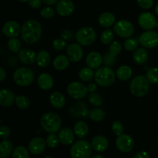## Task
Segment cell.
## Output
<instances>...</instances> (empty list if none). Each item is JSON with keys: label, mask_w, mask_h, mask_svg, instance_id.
I'll list each match as a JSON object with an SVG mask.
<instances>
[{"label": "cell", "mask_w": 158, "mask_h": 158, "mask_svg": "<svg viewBox=\"0 0 158 158\" xmlns=\"http://www.w3.org/2000/svg\"><path fill=\"white\" fill-rule=\"evenodd\" d=\"M42 1L44 4L48 5V6H52V5H55L56 3L58 2L59 0H42Z\"/></svg>", "instance_id": "cell-53"}, {"label": "cell", "mask_w": 158, "mask_h": 158, "mask_svg": "<svg viewBox=\"0 0 158 158\" xmlns=\"http://www.w3.org/2000/svg\"><path fill=\"white\" fill-rule=\"evenodd\" d=\"M46 144L49 148H55L56 147L58 146L59 142H60V139H59L58 136L56 135L55 134H49L46 137Z\"/></svg>", "instance_id": "cell-40"}, {"label": "cell", "mask_w": 158, "mask_h": 158, "mask_svg": "<svg viewBox=\"0 0 158 158\" xmlns=\"http://www.w3.org/2000/svg\"><path fill=\"white\" fill-rule=\"evenodd\" d=\"M52 47L56 49V50H63L64 49H66L67 47V43L65 40H63V38H58L56 39L52 42Z\"/></svg>", "instance_id": "cell-43"}, {"label": "cell", "mask_w": 158, "mask_h": 158, "mask_svg": "<svg viewBox=\"0 0 158 158\" xmlns=\"http://www.w3.org/2000/svg\"><path fill=\"white\" fill-rule=\"evenodd\" d=\"M114 38V31L110 29H105L100 35V41L103 45L110 44Z\"/></svg>", "instance_id": "cell-33"}, {"label": "cell", "mask_w": 158, "mask_h": 158, "mask_svg": "<svg viewBox=\"0 0 158 158\" xmlns=\"http://www.w3.org/2000/svg\"><path fill=\"white\" fill-rule=\"evenodd\" d=\"M94 79L97 85L103 87H107L114 83L116 74L110 67L103 66L97 69L94 73Z\"/></svg>", "instance_id": "cell-4"}, {"label": "cell", "mask_w": 158, "mask_h": 158, "mask_svg": "<svg viewBox=\"0 0 158 158\" xmlns=\"http://www.w3.org/2000/svg\"><path fill=\"white\" fill-rule=\"evenodd\" d=\"M133 75V70L130 66H127V65H123V66H120L118 69H117L116 72V76L117 78L122 81H126L129 79L131 78Z\"/></svg>", "instance_id": "cell-28"}, {"label": "cell", "mask_w": 158, "mask_h": 158, "mask_svg": "<svg viewBox=\"0 0 158 158\" xmlns=\"http://www.w3.org/2000/svg\"><path fill=\"white\" fill-rule=\"evenodd\" d=\"M21 37L27 44H34L39 41L42 35V26L35 19H29L23 25Z\"/></svg>", "instance_id": "cell-1"}, {"label": "cell", "mask_w": 158, "mask_h": 158, "mask_svg": "<svg viewBox=\"0 0 158 158\" xmlns=\"http://www.w3.org/2000/svg\"><path fill=\"white\" fill-rule=\"evenodd\" d=\"M139 6L143 9H149L154 5V0H137Z\"/></svg>", "instance_id": "cell-47"}, {"label": "cell", "mask_w": 158, "mask_h": 158, "mask_svg": "<svg viewBox=\"0 0 158 158\" xmlns=\"http://www.w3.org/2000/svg\"><path fill=\"white\" fill-rule=\"evenodd\" d=\"M155 12H156V14L158 15V2L157 4V6H156V8H155Z\"/></svg>", "instance_id": "cell-55"}, {"label": "cell", "mask_w": 158, "mask_h": 158, "mask_svg": "<svg viewBox=\"0 0 158 158\" xmlns=\"http://www.w3.org/2000/svg\"><path fill=\"white\" fill-rule=\"evenodd\" d=\"M140 42L135 38H128L123 43V47L127 51H135L138 48Z\"/></svg>", "instance_id": "cell-38"}, {"label": "cell", "mask_w": 158, "mask_h": 158, "mask_svg": "<svg viewBox=\"0 0 158 158\" xmlns=\"http://www.w3.org/2000/svg\"><path fill=\"white\" fill-rule=\"evenodd\" d=\"M18 57L22 63L26 65L32 64L36 61V54L30 49H23L19 52Z\"/></svg>", "instance_id": "cell-19"}, {"label": "cell", "mask_w": 158, "mask_h": 158, "mask_svg": "<svg viewBox=\"0 0 158 158\" xmlns=\"http://www.w3.org/2000/svg\"><path fill=\"white\" fill-rule=\"evenodd\" d=\"M69 59L67 56L59 55L54 59L53 66L56 69L59 71H62L68 68L69 65Z\"/></svg>", "instance_id": "cell-26"}, {"label": "cell", "mask_w": 158, "mask_h": 158, "mask_svg": "<svg viewBox=\"0 0 158 158\" xmlns=\"http://www.w3.org/2000/svg\"><path fill=\"white\" fill-rule=\"evenodd\" d=\"M94 73L93 69H91L90 67H83L79 72V77L80 78V80L83 82H88L90 81L93 79V77H94Z\"/></svg>", "instance_id": "cell-32"}, {"label": "cell", "mask_w": 158, "mask_h": 158, "mask_svg": "<svg viewBox=\"0 0 158 158\" xmlns=\"http://www.w3.org/2000/svg\"><path fill=\"white\" fill-rule=\"evenodd\" d=\"M37 65L40 67H46L50 63V56L46 50H41L37 53L36 61Z\"/></svg>", "instance_id": "cell-30"}, {"label": "cell", "mask_w": 158, "mask_h": 158, "mask_svg": "<svg viewBox=\"0 0 158 158\" xmlns=\"http://www.w3.org/2000/svg\"><path fill=\"white\" fill-rule=\"evenodd\" d=\"M156 27H157L158 29V21L157 22V24H156Z\"/></svg>", "instance_id": "cell-58"}, {"label": "cell", "mask_w": 158, "mask_h": 158, "mask_svg": "<svg viewBox=\"0 0 158 158\" xmlns=\"http://www.w3.org/2000/svg\"><path fill=\"white\" fill-rule=\"evenodd\" d=\"M0 157L8 158L13 153V143L8 140H3L0 143Z\"/></svg>", "instance_id": "cell-29"}, {"label": "cell", "mask_w": 158, "mask_h": 158, "mask_svg": "<svg viewBox=\"0 0 158 158\" xmlns=\"http://www.w3.org/2000/svg\"><path fill=\"white\" fill-rule=\"evenodd\" d=\"M157 143H158V137H157Z\"/></svg>", "instance_id": "cell-59"}, {"label": "cell", "mask_w": 158, "mask_h": 158, "mask_svg": "<svg viewBox=\"0 0 158 158\" xmlns=\"http://www.w3.org/2000/svg\"><path fill=\"white\" fill-rule=\"evenodd\" d=\"M139 42L143 47L154 49L158 46V32L153 30L146 31L140 35Z\"/></svg>", "instance_id": "cell-10"}, {"label": "cell", "mask_w": 158, "mask_h": 158, "mask_svg": "<svg viewBox=\"0 0 158 158\" xmlns=\"http://www.w3.org/2000/svg\"><path fill=\"white\" fill-rule=\"evenodd\" d=\"M7 46L11 52H14V53H17V52H19L20 51L21 43H20L19 40H18L16 37L10 38V40L7 43Z\"/></svg>", "instance_id": "cell-37"}, {"label": "cell", "mask_w": 158, "mask_h": 158, "mask_svg": "<svg viewBox=\"0 0 158 158\" xmlns=\"http://www.w3.org/2000/svg\"><path fill=\"white\" fill-rule=\"evenodd\" d=\"M19 2H28L29 0H17Z\"/></svg>", "instance_id": "cell-56"}, {"label": "cell", "mask_w": 158, "mask_h": 158, "mask_svg": "<svg viewBox=\"0 0 158 158\" xmlns=\"http://www.w3.org/2000/svg\"><path fill=\"white\" fill-rule=\"evenodd\" d=\"M74 37L73 33L72 32V31L69 30V29H65L61 33V38H63V40H65L66 41H70L73 40V38Z\"/></svg>", "instance_id": "cell-48"}, {"label": "cell", "mask_w": 158, "mask_h": 158, "mask_svg": "<svg viewBox=\"0 0 158 158\" xmlns=\"http://www.w3.org/2000/svg\"><path fill=\"white\" fill-rule=\"evenodd\" d=\"M49 103L56 109H61L66 104V98L60 91H54L49 96Z\"/></svg>", "instance_id": "cell-22"}, {"label": "cell", "mask_w": 158, "mask_h": 158, "mask_svg": "<svg viewBox=\"0 0 158 158\" xmlns=\"http://www.w3.org/2000/svg\"><path fill=\"white\" fill-rule=\"evenodd\" d=\"M60 142L63 145H70L75 140V133L69 128H63L58 134Z\"/></svg>", "instance_id": "cell-21"}, {"label": "cell", "mask_w": 158, "mask_h": 158, "mask_svg": "<svg viewBox=\"0 0 158 158\" xmlns=\"http://www.w3.org/2000/svg\"><path fill=\"white\" fill-rule=\"evenodd\" d=\"M42 3H43L42 0H29L28 1L29 7L33 9H38L39 8L41 7Z\"/></svg>", "instance_id": "cell-49"}, {"label": "cell", "mask_w": 158, "mask_h": 158, "mask_svg": "<svg viewBox=\"0 0 158 158\" xmlns=\"http://www.w3.org/2000/svg\"><path fill=\"white\" fill-rule=\"evenodd\" d=\"M21 29L19 24L13 20L6 22L2 26L3 34L9 38H14L19 35V34L21 33Z\"/></svg>", "instance_id": "cell-16"}, {"label": "cell", "mask_w": 158, "mask_h": 158, "mask_svg": "<svg viewBox=\"0 0 158 158\" xmlns=\"http://www.w3.org/2000/svg\"><path fill=\"white\" fill-rule=\"evenodd\" d=\"M40 125L46 132L49 134H56L60 131L62 120L60 116L54 113H46L40 118Z\"/></svg>", "instance_id": "cell-2"}, {"label": "cell", "mask_w": 158, "mask_h": 158, "mask_svg": "<svg viewBox=\"0 0 158 158\" xmlns=\"http://www.w3.org/2000/svg\"><path fill=\"white\" fill-rule=\"evenodd\" d=\"M15 94L13 91L6 88H3L0 90V105L4 107L11 106L15 102Z\"/></svg>", "instance_id": "cell-17"}, {"label": "cell", "mask_w": 158, "mask_h": 158, "mask_svg": "<svg viewBox=\"0 0 158 158\" xmlns=\"http://www.w3.org/2000/svg\"><path fill=\"white\" fill-rule=\"evenodd\" d=\"M149 55L148 52L144 47H139L134 51L133 54L134 61L138 65H143L148 62Z\"/></svg>", "instance_id": "cell-24"}, {"label": "cell", "mask_w": 158, "mask_h": 158, "mask_svg": "<svg viewBox=\"0 0 158 158\" xmlns=\"http://www.w3.org/2000/svg\"><path fill=\"white\" fill-rule=\"evenodd\" d=\"M66 53L71 62L78 63L83 57V49L79 43H71L66 47Z\"/></svg>", "instance_id": "cell-13"}, {"label": "cell", "mask_w": 158, "mask_h": 158, "mask_svg": "<svg viewBox=\"0 0 158 158\" xmlns=\"http://www.w3.org/2000/svg\"><path fill=\"white\" fill-rule=\"evenodd\" d=\"M114 31L121 38H131L134 34L135 29L131 22L126 19H120L114 24Z\"/></svg>", "instance_id": "cell-8"}, {"label": "cell", "mask_w": 158, "mask_h": 158, "mask_svg": "<svg viewBox=\"0 0 158 158\" xmlns=\"http://www.w3.org/2000/svg\"><path fill=\"white\" fill-rule=\"evenodd\" d=\"M86 63L89 67L93 69H97L100 68L103 62V57L99 52L93 51L87 55L86 59Z\"/></svg>", "instance_id": "cell-20"}, {"label": "cell", "mask_w": 158, "mask_h": 158, "mask_svg": "<svg viewBox=\"0 0 158 158\" xmlns=\"http://www.w3.org/2000/svg\"><path fill=\"white\" fill-rule=\"evenodd\" d=\"M103 62L106 66H112L116 63V56L108 51L103 55Z\"/></svg>", "instance_id": "cell-44"}, {"label": "cell", "mask_w": 158, "mask_h": 158, "mask_svg": "<svg viewBox=\"0 0 158 158\" xmlns=\"http://www.w3.org/2000/svg\"><path fill=\"white\" fill-rule=\"evenodd\" d=\"M76 40L81 46H88L92 45L97 39V33L94 29L89 26L79 29L75 35Z\"/></svg>", "instance_id": "cell-7"}, {"label": "cell", "mask_w": 158, "mask_h": 158, "mask_svg": "<svg viewBox=\"0 0 158 158\" xmlns=\"http://www.w3.org/2000/svg\"><path fill=\"white\" fill-rule=\"evenodd\" d=\"M88 101L93 106L96 107H100L103 105V98L97 93H91L88 97Z\"/></svg>", "instance_id": "cell-36"}, {"label": "cell", "mask_w": 158, "mask_h": 158, "mask_svg": "<svg viewBox=\"0 0 158 158\" xmlns=\"http://www.w3.org/2000/svg\"><path fill=\"white\" fill-rule=\"evenodd\" d=\"M134 158H151V157L146 151H140L137 153Z\"/></svg>", "instance_id": "cell-51"}, {"label": "cell", "mask_w": 158, "mask_h": 158, "mask_svg": "<svg viewBox=\"0 0 158 158\" xmlns=\"http://www.w3.org/2000/svg\"><path fill=\"white\" fill-rule=\"evenodd\" d=\"M131 92L134 97H143L148 94L150 89V82L144 76H137L130 84Z\"/></svg>", "instance_id": "cell-3"}, {"label": "cell", "mask_w": 158, "mask_h": 158, "mask_svg": "<svg viewBox=\"0 0 158 158\" xmlns=\"http://www.w3.org/2000/svg\"><path fill=\"white\" fill-rule=\"evenodd\" d=\"M29 151L23 146L16 147L12 153V158H29Z\"/></svg>", "instance_id": "cell-35"}, {"label": "cell", "mask_w": 158, "mask_h": 158, "mask_svg": "<svg viewBox=\"0 0 158 158\" xmlns=\"http://www.w3.org/2000/svg\"><path fill=\"white\" fill-rule=\"evenodd\" d=\"M44 158H53V157H51V156H46V157H45Z\"/></svg>", "instance_id": "cell-57"}, {"label": "cell", "mask_w": 158, "mask_h": 158, "mask_svg": "<svg viewBox=\"0 0 158 158\" xmlns=\"http://www.w3.org/2000/svg\"><path fill=\"white\" fill-rule=\"evenodd\" d=\"M37 83L40 89L43 90H49L53 86L54 81L52 76L49 75V73H43L39 76L37 79Z\"/></svg>", "instance_id": "cell-23"}, {"label": "cell", "mask_w": 158, "mask_h": 158, "mask_svg": "<svg viewBox=\"0 0 158 158\" xmlns=\"http://www.w3.org/2000/svg\"><path fill=\"white\" fill-rule=\"evenodd\" d=\"M146 77L149 80L150 83L153 84H157L158 83V68L154 67L151 68L148 70L146 74Z\"/></svg>", "instance_id": "cell-39"}, {"label": "cell", "mask_w": 158, "mask_h": 158, "mask_svg": "<svg viewBox=\"0 0 158 158\" xmlns=\"http://www.w3.org/2000/svg\"><path fill=\"white\" fill-rule=\"evenodd\" d=\"M122 49V46L120 43H118L117 41L112 42L110 43V46L109 47V52L111 54H113L114 56H117V55L120 54V52H121Z\"/></svg>", "instance_id": "cell-45"}, {"label": "cell", "mask_w": 158, "mask_h": 158, "mask_svg": "<svg viewBox=\"0 0 158 158\" xmlns=\"http://www.w3.org/2000/svg\"><path fill=\"white\" fill-rule=\"evenodd\" d=\"M46 145V141L43 138L40 137H34L29 143V151L32 154L39 155L45 151Z\"/></svg>", "instance_id": "cell-15"}, {"label": "cell", "mask_w": 158, "mask_h": 158, "mask_svg": "<svg viewBox=\"0 0 158 158\" xmlns=\"http://www.w3.org/2000/svg\"><path fill=\"white\" fill-rule=\"evenodd\" d=\"M111 130L115 135L120 136L122 134H123L124 127H123V125L121 122L119 121V120H115V121L113 122L112 125H111Z\"/></svg>", "instance_id": "cell-42"}, {"label": "cell", "mask_w": 158, "mask_h": 158, "mask_svg": "<svg viewBox=\"0 0 158 158\" xmlns=\"http://www.w3.org/2000/svg\"><path fill=\"white\" fill-rule=\"evenodd\" d=\"M73 131L79 138H83L89 133V127L86 122L80 120L74 124Z\"/></svg>", "instance_id": "cell-27"}, {"label": "cell", "mask_w": 158, "mask_h": 158, "mask_svg": "<svg viewBox=\"0 0 158 158\" xmlns=\"http://www.w3.org/2000/svg\"><path fill=\"white\" fill-rule=\"evenodd\" d=\"M74 10H75V5L72 0H60L56 3V11L60 16H69L72 15Z\"/></svg>", "instance_id": "cell-14"}, {"label": "cell", "mask_w": 158, "mask_h": 158, "mask_svg": "<svg viewBox=\"0 0 158 158\" xmlns=\"http://www.w3.org/2000/svg\"><path fill=\"white\" fill-rule=\"evenodd\" d=\"M91 146L93 150L97 152H104L109 146L108 140L104 136L97 135L95 136L91 140Z\"/></svg>", "instance_id": "cell-18"}, {"label": "cell", "mask_w": 158, "mask_h": 158, "mask_svg": "<svg viewBox=\"0 0 158 158\" xmlns=\"http://www.w3.org/2000/svg\"><path fill=\"white\" fill-rule=\"evenodd\" d=\"M106 117V113L101 108H94L89 113V117L94 122L103 121Z\"/></svg>", "instance_id": "cell-31"}, {"label": "cell", "mask_w": 158, "mask_h": 158, "mask_svg": "<svg viewBox=\"0 0 158 158\" xmlns=\"http://www.w3.org/2000/svg\"><path fill=\"white\" fill-rule=\"evenodd\" d=\"M35 79L33 71L28 67H20L15 71L13 80L15 84L21 87L30 86Z\"/></svg>", "instance_id": "cell-6"}, {"label": "cell", "mask_w": 158, "mask_h": 158, "mask_svg": "<svg viewBox=\"0 0 158 158\" xmlns=\"http://www.w3.org/2000/svg\"><path fill=\"white\" fill-rule=\"evenodd\" d=\"M6 78V72L2 66L0 67V81L3 82Z\"/></svg>", "instance_id": "cell-52"}, {"label": "cell", "mask_w": 158, "mask_h": 158, "mask_svg": "<svg viewBox=\"0 0 158 158\" xmlns=\"http://www.w3.org/2000/svg\"><path fill=\"white\" fill-rule=\"evenodd\" d=\"M92 146L86 140H79L72 145L69 154L72 158H89L92 154Z\"/></svg>", "instance_id": "cell-5"}, {"label": "cell", "mask_w": 158, "mask_h": 158, "mask_svg": "<svg viewBox=\"0 0 158 158\" xmlns=\"http://www.w3.org/2000/svg\"><path fill=\"white\" fill-rule=\"evenodd\" d=\"M17 107L20 110H26L30 106V100L26 96H18L15 102Z\"/></svg>", "instance_id": "cell-34"}, {"label": "cell", "mask_w": 158, "mask_h": 158, "mask_svg": "<svg viewBox=\"0 0 158 158\" xmlns=\"http://www.w3.org/2000/svg\"><path fill=\"white\" fill-rule=\"evenodd\" d=\"M157 122H158V119H157Z\"/></svg>", "instance_id": "cell-60"}, {"label": "cell", "mask_w": 158, "mask_h": 158, "mask_svg": "<svg viewBox=\"0 0 158 158\" xmlns=\"http://www.w3.org/2000/svg\"><path fill=\"white\" fill-rule=\"evenodd\" d=\"M116 147L121 152L128 153L134 148V140L128 134H122L121 135L117 136L116 140Z\"/></svg>", "instance_id": "cell-11"}, {"label": "cell", "mask_w": 158, "mask_h": 158, "mask_svg": "<svg viewBox=\"0 0 158 158\" xmlns=\"http://www.w3.org/2000/svg\"><path fill=\"white\" fill-rule=\"evenodd\" d=\"M86 87H87L88 92L90 93L91 94V93H94L97 91V85L94 83H89V84H88Z\"/></svg>", "instance_id": "cell-50"}, {"label": "cell", "mask_w": 158, "mask_h": 158, "mask_svg": "<svg viewBox=\"0 0 158 158\" xmlns=\"http://www.w3.org/2000/svg\"><path fill=\"white\" fill-rule=\"evenodd\" d=\"M11 134L10 129L6 125H2L0 127V137L2 140H7Z\"/></svg>", "instance_id": "cell-46"}, {"label": "cell", "mask_w": 158, "mask_h": 158, "mask_svg": "<svg viewBox=\"0 0 158 158\" xmlns=\"http://www.w3.org/2000/svg\"><path fill=\"white\" fill-rule=\"evenodd\" d=\"M91 158H105V157H103V156L100 155V154H96V155L93 156V157Z\"/></svg>", "instance_id": "cell-54"}, {"label": "cell", "mask_w": 158, "mask_h": 158, "mask_svg": "<svg viewBox=\"0 0 158 158\" xmlns=\"http://www.w3.org/2000/svg\"><path fill=\"white\" fill-rule=\"evenodd\" d=\"M157 19L152 13L148 12H142L138 17V23L140 27L144 30H151L156 27Z\"/></svg>", "instance_id": "cell-12"}, {"label": "cell", "mask_w": 158, "mask_h": 158, "mask_svg": "<svg viewBox=\"0 0 158 158\" xmlns=\"http://www.w3.org/2000/svg\"><path fill=\"white\" fill-rule=\"evenodd\" d=\"M55 9L53 8L50 7V6H45L40 11V15L43 17V19H51L55 15Z\"/></svg>", "instance_id": "cell-41"}, {"label": "cell", "mask_w": 158, "mask_h": 158, "mask_svg": "<svg viewBox=\"0 0 158 158\" xmlns=\"http://www.w3.org/2000/svg\"><path fill=\"white\" fill-rule=\"evenodd\" d=\"M115 16L113 13L109 12H103L100 15L98 19L99 24L103 28H110L116 23Z\"/></svg>", "instance_id": "cell-25"}, {"label": "cell", "mask_w": 158, "mask_h": 158, "mask_svg": "<svg viewBox=\"0 0 158 158\" xmlns=\"http://www.w3.org/2000/svg\"><path fill=\"white\" fill-rule=\"evenodd\" d=\"M87 87L80 82H72L67 86V94L75 100H81L87 95Z\"/></svg>", "instance_id": "cell-9"}]
</instances>
